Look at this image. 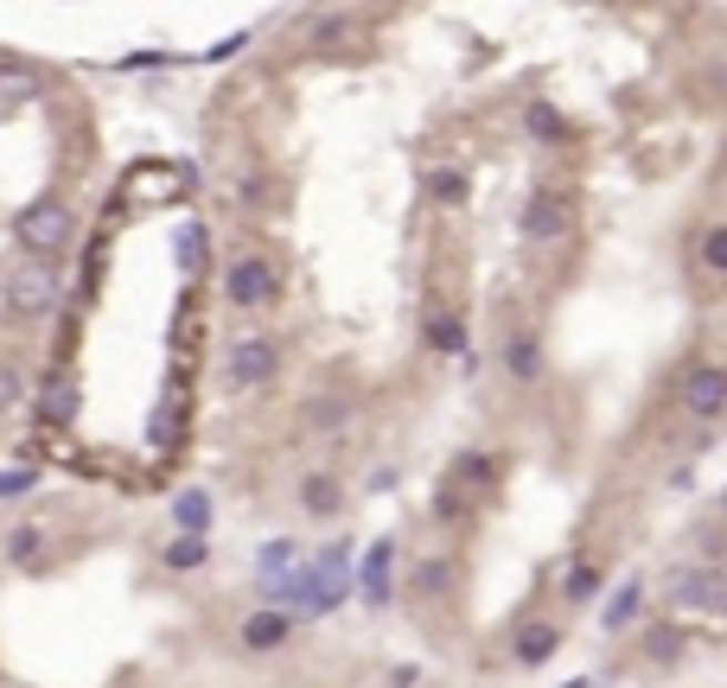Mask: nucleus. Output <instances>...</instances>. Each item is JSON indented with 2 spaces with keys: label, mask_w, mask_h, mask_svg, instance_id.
<instances>
[{
  "label": "nucleus",
  "mask_w": 727,
  "mask_h": 688,
  "mask_svg": "<svg viewBox=\"0 0 727 688\" xmlns=\"http://www.w3.org/2000/svg\"><path fill=\"white\" fill-rule=\"evenodd\" d=\"M211 516H217V504H211V491H198V484H185L180 497H173V523L185 535H211Z\"/></svg>",
  "instance_id": "nucleus-13"
},
{
  "label": "nucleus",
  "mask_w": 727,
  "mask_h": 688,
  "mask_svg": "<svg viewBox=\"0 0 727 688\" xmlns=\"http://www.w3.org/2000/svg\"><path fill=\"white\" fill-rule=\"evenodd\" d=\"M224 370H231L236 389H268V382L281 377V345L275 338H236Z\"/></svg>",
  "instance_id": "nucleus-7"
},
{
  "label": "nucleus",
  "mask_w": 727,
  "mask_h": 688,
  "mask_svg": "<svg viewBox=\"0 0 727 688\" xmlns=\"http://www.w3.org/2000/svg\"><path fill=\"white\" fill-rule=\"evenodd\" d=\"M262 567H268V574H281V567H294V542H268V555H262Z\"/></svg>",
  "instance_id": "nucleus-31"
},
{
  "label": "nucleus",
  "mask_w": 727,
  "mask_h": 688,
  "mask_svg": "<svg viewBox=\"0 0 727 688\" xmlns=\"http://www.w3.org/2000/svg\"><path fill=\"white\" fill-rule=\"evenodd\" d=\"M504 370L530 389V382H543V345H536V331H511L504 338Z\"/></svg>",
  "instance_id": "nucleus-11"
},
{
  "label": "nucleus",
  "mask_w": 727,
  "mask_h": 688,
  "mask_svg": "<svg viewBox=\"0 0 727 688\" xmlns=\"http://www.w3.org/2000/svg\"><path fill=\"white\" fill-rule=\"evenodd\" d=\"M523 127H530L543 147H562V141H569V122H562L549 102H530V109H523Z\"/></svg>",
  "instance_id": "nucleus-19"
},
{
  "label": "nucleus",
  "mask_w": 727,
  "mask_h": 688,
  "mask_svg": "<svg viewBox=\"0 0 727 688\" xmlns=\"http://www.w3.org/2000/svg\"><path fill=\"white\" fill-rule=\"evenodd\" d=\"M600 586H606V574H600L594 561H574L569 574H562V593H569V599H600Z\"/></svg>",
  "instance_id": "nucleus-24"
},
{
  "label": "nucleus",
  "mask_w": 727,
  "mask_h": 688,
  "mask_svg": "<svg viewBox=\"0 0 727 688\" xmlns=\"http://www.w3.org/2000/svg\"><path fill=\"white\" fill-rule=\"evenodd\" d=\"M205 561H211V535H185L180 530L166 548H160V567H173V574H198Z\"/></svg>",
  "instance_id": "nucleus-14"
},
{
  "label": "nucleus",
  "mask_w": 727,
  "mask_h": 688,
  "mask_svg": "<svg viewBox=\"0 0 727 688\" xmlns=\"http://www.w3.org/2000/svg\"><path fill=\"white\" fill-rule=\"evenodd\" d=\"M409 593H416V599H441V593H453V561H416Z\"/></svg>",
  "instance_id": "nucleus-18"
},
{
  "label": "nucleus",
  "mask_w": 727,
  "mask_h": 688,
  "mask_svg": "<svg viewBox=\"0 0 727 688\" xmlns=\"http://www.w3.org/2000/svg\"><path fill=\"white\" fill-rule=\"evenodd\" d=\"M428 192H434V204H467V173H434Z\"/></svg>",
  "instance_id": "nucleus-29"
},
{
  "label": "nucleus",
  "mask_w": 727,
  "mask_h": 688,
  "mask_svg": "<svg viewBox=\"0 0 727 688\" xmlns=\"http://www.w3.org/2000/svg\"><path fill=\"white\" fill-rule=\"evenodd\" d=\"M32 484H39V472H27V465H13V472H0V504H7V497H27Z\"/></svg>",
  "instance_id": "nucleus-30"
},
{
  "label": "nucleus",
  "mask_w": 727,
  "mask_h": 688,
  "mask_svg": "<svg viewBox=\"0 0 727 688\" xmlns=\"http://www.w3.org/2000/svg\"><path fill=\"white\" fill-rule=\"evenodd\" d=\"M287 637H294V618H287L281 606H268V612H249V618H243V650H256V657H268V650H281Z\"/></svg>",
  "instance_id": "nucleus-10"
},
{
  "label": "nucleus",
  "mask_w": 727,
  "mask_h": 688,
  "mask_svg": "<svg viewBox=\"0 0 727 688\" xmlns=\"http://www.w3.org/2000/svg\"><path fill=\"white\" fill-rule=\"evenodd\" d=\"M224 294H231V306H243V312H262V306L281 300V268L262 249L236 255L231 268H224Z\"/></svg>",
  "instance_id": "nucleus-5"
},
{
  "label": "nucleus",
  "mask_w": 727,
  "mask_h": 688,
  "mask_svg": "<svg viewBox=\"0 0 727 688\" xmlns=\"http://www.w3.org/2000/svg\"><path fill=\"white\" fill-rule=\"evenodd\" d=\"M20 402H27V377H20V363L0 357V414H13Z\"/></svg>",
  "instance_id": "nucleus-28"
},
{
  "label": "nucleus",
  "mask_w": 727,
  "mask_h": 688,
  "mask_svg": "<svg viewBox=\"0 0 727 688\" xmlns=\"http://www.w3.org/2000/svg\"><path fill=\"white\" fill-rule=\"evenodd\" d=\"M71 229H78V217H71V204L64 198H32L20 217H13V243H20V255H52L71 243Z\"/></svg>",
  "instance_id": "nucleus-3"
},
{
  "label": "nucleus",
  "mask_w": 727,
  "mask_h": 688,
  "mask_svg": "<svg viewBox=\"0 0 727 688\" xmlns=\"http://www.w3.org/2000/svg\"><path fill=\"white\" fill-rule=\"evenodd\" d=\"M676 396H683V414H696V421H721L727 414V370L721 363H696L689 377L676 382Z\"/></svg>",
  "instance_id": "nucleus-8"
},
{
  "label": "nucleus",
  "mask_w": 727,
  "mask_h": 688,
  "mask_svg": "<svg viewBox=\"0 0 727 688\" xmlns=\"http://www.w3.org/2000/svg\"><path fill=\"white\" fill-rule=\"evenodd\" d=\"M555 650H562V625H555V618H530V625L511 631V657H518L523 669H543Z\"/></svg>",
  "instance_id": "nucleus-9"
},
{
  "label": "nucleus",
  "mask_w": 727,
  "mask_h": 688,
  "mask_svg": "<svg viewBox=\"0 0 727 688\" xmlns=\"http://www.w3.org/2000/svg\"><path fill=\"white\" fill-rule=\"evenodd\" d=\"M453 472L467 479V491H492V484H498V459H492V453H467Z\"/></svg>",
  "instance_id": "nucleus-25"
},
{
  "label": "nucleus",
  "mask_w": 727,
  "mask_h": 688,
  "mask_svg": "<svg viewBox=\"0 0 727 688\" xmlns=\"http://www.w3.org/2000/svg\"><path fill=\"white\" fill-rule=\"evenodd\" d=\"M351 32H358V20H351V13H326V20H313L307 39H313L319 51H338L345 39H351Z\"/></svg>",
  "instance_id": "nucleus-23"
},
{
  "label": "nucleus",
  "mask_w": 727,
  "mask_h": 688,
  "mask_svg": "<svg viewBox=\"0 0 727 688\" xmlns=\"http://www.w3.org/2000/svg\"><path fill=\"white\" fill-rule=\"evenodd\" d=\"M300 510L319 516V523H332L338 510H345V491H338L332 472H307V479H300Z\"/></svg>",
  "instance_id": "nucleus-12"
},
{
  "label": "nucleus",
  "mask_w": 727,
  "mask_h": 688,
  "mask_svg": "<svg viewBox=\"0 0 727 688\" xmlns=\"http://www.w3.org/2000/svg\"><path fill=\"white\" fill-rule=\"evenodd\" d=\"M390 567H396V548L390 542H377V548H370V561H364V599H370V606H390Z\"/></svg>",
  "instance_id": "nucleus-16"
},
{
  "label": "nucleus",
  "mask_w": 727,
  "mask_h": 688,
  "mask_svg": "<svg viewBox=\"0 0 727 688\" xmlns=\"http://www.w3.org/2000/svg\"><path fill=\"white\" fill-rule=\"evenodd\" d=\"M39 548H45V530H39V523H20V530L7 535V548H0V555L13 561V567H32Z\"/></svg>",
  "instance_id": "nucleus-21"
},
{
  "label": "nucleus",
  "mask_w": 727,
  "mask_h": 688,
  "mask_svg": "<svg viewBox=\"0 0 727 688\" xmlns=\"http://www.w3.org/2000/svg\"><path fill=\"white\" fill-rule=\"evenodd\" d=\"M0 287H7V306H13L20 319H45V312L58 306V275H52L45 255H20Z\"/></svg>",
  "instance_id": "nucleus-4"
},
{
  "label": "nucleus",
  "mask_w": 727,
  "mask_h": 688,
  "mask_svg": "<svg viewBox=\"0 0 727 688\" xmlns=\"http://www.w3.org/2000/svg\"><path fill=\"white\" fill-rule=\"evenodd\" d=\"M645 657L651 663H676L683 657V631H676V625H651L645 631Z\"/></svg>",
  "instance_id": "nucleus-26"
},
{
  "label": "nucleus",
  "mask_w": 727,
  "mask_h": 688,
  "mask_svg": "<svg viewBox=\"0 0 727 688\" xmlns=\"http://www.w3.org/2000/svg\"><path fill=\"white\" fill-rule=\"evenodd\" d=\"M71 414H78V382H71V377H52V389H45V421H52V428H64Z\"/></svg>",
  "instance_id": "nucleus-22"
},
{
  "label": "nucleus",
  "mask_w": 727,
  "mask_h": 688,
  "mask_svg": "<svg viewBox=\"0 0 727 688\" xmlns=\"http://www.w3.org/2000/svg\"><path fill=\"white\" fill-rule=\"evenodd\" d=\"M657 593L670 612H702V618H727V574L708 561H670L657 574Z\"/></svg>",
  "instance_id": "nucleus-1"
},
{
  "label": "nucleus",
  "mask_w": 727,
  "mask_h": 688,
  "mask_svg": "<svg viewBox=\"0 0 727 688\" xmlns=\"http://www.w3.org/2000/svg\"><path fill=\"white\" fill-rule=\"evenodd\" d=\"M421 331H428V345H434L441 357H472V351H467V326H460L453 312H428V319H421Z\"/></svg>",
  "instance_id": "nucleus-17"
},
{
  "label": "nucleus",
  "mask_w": 727,
  "mask_h": 688,
  "mask_svg": "<svg viewBox=\"0 0 727 688\" xmlns=\"http://www.w3.org/2000/svg\"><path fill=\"white\" fill-rule=\"evenodd\" d=\"M569 217H574L569 192H562V185H536V192L523 198V210H518V229L530 236V243H562V236H569Z\"/></svg>",
  "instance_id": "nucleus-6"
},
{
  "label": "nucleus",
  "mask_w": 727,
  "mask_h": 688,
  "mask_svg": "<svg viewBox=\"0 0 727 688\" xmlns=\"http://www.w3.org/2000/svg\"><path fill=\"white\" fill-rule=\"evenodd\" d=\"M287 606L313 612V618H326V612H338V599H345V542H332L326 555H319V567H300L294 581L275 586Z\"/></svg>",
  "instance_id": "nucleus-2"
},
{
  "label": "nucleus",
  "mask_w": 727,
  "mask_h": 688,
  "mask_svg": "<svg viewBox=\"0 0 727 688\" xmlns=\"http://www.w3.org/2000/svg\"><path fill=\"white\" fill-rule=\"evenodd\" d=\"M702 268L727 280V224H708V229H702Z\"/></svg>",
  "instance_id": "nucleus-27"
},
{
  "label": "nucleus",
  "mask_w": 727,
  "mask_h": 688,
  "mask_svg": "<svg viewBox=\"0 0 727 688\" xmlns=\"http://www.w3.org/2000/svg\"><path fill=\"white\" fill-rule=\"evenodd\" d=\"M0 102L20 109V102H39V76L20 71V64H0Z\"/></svg>",
  "instance_id": "nucleus-20"
},
{
  "label": "nucleus",
  "mask_w": 727,
  "mask_h": 688,
  "mask_svg": "<svg viewBox=\"0 0 727 688\" xmlns=\"http://www.w3.org/2000/svg\"><path fill=\"white\" fill-rule=\"evenodd\" d=\"M243 45H249V32H231L224 45H211V51H205V64H224V58H236Z\"/></svg>",
  "instance_id": "nucleus-32"
},
{
  "label": "nucleus",
  "mask_w": 727,
  "mask_h": 688,
  "mask_svg": "<svg viewBox=\"0 0 727 688\" xmlns=\"http://www.w3.org/2000/svg\"><path fill=\"white\" fill-rule=\"evenodd\" d=\"M721 510H727V491H721Z\"/></svg>",
  "instance_id": "nucleus-34"
},
{
  "label": "nucleus",
  "mask_w": 727,
  "mask_h": 688,
  "mask_svg": "<svg viewBox=\"0 0 727 688\" xmlns=\"http://www.w3.org/2000/svg\"><path fill=\"white\" fill-rule=\"evenodd\" d=\"M307 421H319V428H332V421H345V402H319V408H307Z\"/></svg>",
  "instance_id": "nucleus-33"
},
{
  "label": "nucleus",
  "mask_w": 727,
  "mask_h": 688,
  "mask_svg": "<svg viewBox=\"0 0 727 688\" xmlns=\"http://www.w3.org/2000/svg\"><path fill=\"white\" fill-rule=\"evenodd\" d=\"M638 612H645V586H620L606 606H600V625H606V637H620L638 625Z\"/></svg>",
  "instance_id": "nucleus-15"
}]
</instances>
